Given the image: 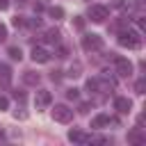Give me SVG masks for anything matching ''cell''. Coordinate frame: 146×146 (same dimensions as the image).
<instances>
[{
    "label": "cell",
    "mask_w": 146,
    "mask_h": 146,
    "mask_svg": "<svg viewBox=\"0 0 146 146\" xmlns=\"http://www.w3.org/2000/svg\"><path fill=\"white\" fill-rule=\"evenodd\" d=\"M9 57L21 62V59H23V52H21V48H18V46H11V48H9Z\"/></svg>",
    "instance_id": "e0dca14e"
},
{
    "label": "cell",
    "mask_w": 146,
    "mask_h": 146,
    "mask_svg": "<svg viewBox=\"0 0 146 146\" xmlns=\"http://www.w3.org/2000/svg\"><path fill=\"white\" fill-rule=\"evenodd\" d=\"M78 112H82V114H84V112H89V103H82V105H80V110H78Z\"/></svg>",
    "instance_id": "f1b7e54d"
},
{
    "label": "cell",
    "mask_w": 146,
    "mask_h": 146,
    "mask_svg": "<svg viewBox=\"0 0 146 146\" xmlns=\"http://www.w3.org/2000/svg\"><path fill=\"white\" fill-rule=\"evenodd\" d=\"M135 91H137V94H144V91H146V80H144V78H141V80H137Z\"/></svg>",
    "instance_id": "d6986e66"
},
{
    "label": "cell",
    "mask_w": 146,
    "mask_h": 146,
    "mask_svg": "<svg viewBox=\"0 0 146 146\" xmlns=\"http://www.w3.org/2000/svg\"><path fill=\"white\" fill-rule=\"evenodd\" d=\"M2 41H7V27L0 23V43H2Z\"/></svg>",
    "instance_id": "cb8c5ba5"
},
{
    "label": "cell",
    "mask_w": 146,
    "mask_h": 146,
    "mask_svg": "<svg viewBox=\"0 0 146 146\" xmlns=\"http://www.w3.org/2000/svg\"><path fill=\"white\" fill-rule=\"evenodd\" d=\"M114 107H116V112H121V114H128V112H130V107H132V100H130V98H123V96H119V98L114 100Z\"/></svg>",
    "instance_id": "9c48e42d"
},
{
    "label": "cell",
    "mask_w": 146,
    "mask_h": 146,
    "mask_svg": "<svg viewBox=\"0 0 146 146\" xmlns=\"http://www.w3.org/2000/svg\"><path fill=\"white\" fill-rule=\"evenodd\" d=\"M48 14H50V18H55V21L64 18V9H62V7H50V9H48Z\"/></svg>",
    "instance_id": "9a60e30c"
},
{
    "label": "cell",
    "mask_w": 146,
    "mask_h": 146,
    "mask_svg": "<svg viewBox=\"0 0 146 146\" xmlns=\"http://www.w3.org/2000/svg\"><path fill=\"white\" fill-rule=\"evenodd\" d=\"M23 82L30 84V87H36V84L41 82V75L34 73V71H25V73H23Z\"/></svg>",
    "instance_id": "30bf717a"
},
{
    "label": "cell",
    "mask_w": 146,
    "mask_h": 146,
    "mask_svg": "<svg viewBox=\"0 0 146 146\" xmlns=\"http://www.w3.org/2000/svg\"><path fill=\"white\" fill-rule=\"evenodd\" d=\"M0 78H2V82H9L11 80V68L7 64H0Z\"/></svg>",
    "instance_id": "5bb4252c"
},
{
    "label": "cell",
    "mask_w": 146,
    "mask_h": 146,
    "mask_svg": "<svg viewBox=\"0 0 146 146\" xmlns=\"http://www.w3.org/2000/svg\"><path fill=\"white\" fill-rule=\"evenodd\" d=\"M80 71H82V66H80V62H75V64L68 68V73H66V75H68V78H80V75H82Z\"/></svg>",
    "instance_id": "2e32d148"
},
{
    "label": "cell",
    "mask_w": 146,
    "mask_h": 146,
    "mask_svg": "<svg viewBox=\"0 0 146 146\" xmlns=\"http://www.w3.org/2000/svg\"><path fill=\"white\" fill-rule=\"evenodd\" d=\"M34 103H36V107H48V105L52 103V96H50V91H46V89H39V91H36V98H34Z\"/></svg>",
    "instance_id": "ba28073f"
},
{
    "label": "cell",
    "mask_w": 146,
    "mask_h": 146,
    "mask_svg": "<svg viewBox=\"0 0 146 146\" xmlns=\"http://www.w3.org/2000/svg\"><path fill=\"white\" fill-rule=\"evenodd\" d=\"M11 23H14V27H23V25H25V18H23V16H14Z\"/></svg>",
    "instance_id": "44dd1931"
},
{
    "label": "cell",
    "mask_w": 146,
    "mask_h": 146,
    "mask_svg": "<svg viewBox=\"0 0 146 146\" xmlns=\"http://www.w3.org/2000/svg\"><path fill=\"white\" fill-rule=\"evenodd\" d=\"M27 25H30V27H39L41 21H39V18H32V21H27Z\"/></svg>",
    "instance_id": "4316f807"
},
{
    "label": "cell",
    "mask_w": 146,
    "mask_h": 146,
    "mask_svg": "<svg viewBox=\"0 0 146 146\" xmlns=\"http://www.w3.org/2000/svg\"><path fill=\"white\" fill-rule=\"evenodd\" d=\"M119 46H123V48H139L141 46L139 32H135V30H121L119 32Z\"/></svg>",
    "instance_id": "6da1fadb"
},
{
    "label": "cell",
    "mask_w": 146,
    "mask_h": 146,
    "mask_svg": "<svg viewBox=\"0 0 146 146\" xmlns=\"http://www.w3.org/2000/svg\"><path fill=\"white\" fill-rule=\"evenodd\" d=\"M68 139H71V141H75V144H89L91 135H84L82 130H78V128H71V130H68Z\"/></svg>",
    "instance_id": "52a82bcc"
},
{
    "label": "cell",
    "mask_w": 146,
    "mask_h": 146,
    "mask_svg": "<svg viewBox=\"0 0 146 146\" xmlns=\"http://www.w3.org/2000/svg\"><path fill=\"white\" fill-rule=\"evenodd\" d=\"M73 25H75L78 30H82V27H84V18H82V16H75V21H73Z\"/></svg>",
    "instance_id": "603a6c76"
},
{
    "label": "cell",
    "mask_w": 146,
    "mask_h": 146,
    "mask_svg": "<svg viewBox=\"0 0 146 146\" xmlns=\"http://www.w3.org/2000/svg\"><path fill=\"white\" fill-rule=\"evenodd\" d=\"M52 119L59 121V123H68L73 119V110L68 105H55L52 107Z\"/></svg>",
    "instance_id": "7a4b0ae2"
},
{
    "label": "cell",
    "mask_w": 146,
    "mask_h": 146,
    "mask_svg": "<svg viewBox=\"0 0 146 146\" xmlns=\"http://www.w3.org/2000/svg\"><path fill=\"white\" fill-rule=\"evenodd\" d=\"M87 89L89 91H98V78H89L87 80Z\"/></svg>",
    "instance_id": "ac0fdd59"
},
{
    "label": "cell",
    "mask_w": 146,
    "mask_h": 146,
    "mask_svg": "<svg viewBox=\"0 0 146 146\" xmlns=\"http://www.w3.org/2000/svg\"><path fill=\"white\" fill-rule=\"evenodd\" d=\"M43 39H46L48 43H59V39H62V32L52 27V30H48V32H46V36H43Z\"/></svg>",
    "instance_id": "7c38bea8"
},
{
    "label": "cell",
    "mask_w": 146,
    "mask_h": 146,
    "mask_svg": "<svg viewBox=\"0 0 146 146\" xmlns=\"http://www.w3.org/2000/svg\"><path fill=\"white\" fill-rule=\"evenodd\" d=\"M82 48L84 50H100L103 48V36L100 34H84L82 36Z\"/></svg>",
    "instance_id": "277c9868"
},
{
    "label": "cell",
    "mask_w": 146,
    "mask_h": 146,
    "mask_svg": "<svg viewBox=\"0 0 146 146\" xmlns=\"http://www.w3.org/2000/svg\"><path fill=\"white\" fill-rule=\"evenodd\" d=\"M146 137L141 135V128H135L132 132H128V141H132V144H141Z\"/></svg>",
    "instance_id": "4fadbf2b"
},
{
    "label": "cell",
    "mask_w": 146,
    "mask_h": 146,
    "mask_svg": "<svg viewBox=\"0 0 146 146\" xmlns=\"http://www.w3.org/2000/svg\"><path fill=\"white\" fill-rule=\"evenodd\" d=\"M80 96V89H75V87H71V89H66V98H71V100H75Z\"/></svg>",
    "instance_id": "ffe728a7"
},
{
    "label": "cell",
    "mask_w": 146,
    "mask_h": 146,
    "mask_svg": "<svg viewBox=\"0 0 146 146\" xmlns=\"http://www.w3.org/2000/svg\"><path fill=\"white\" fill-rule=\"evenodd\" d=\"M112 7L114 9H121V7H125V0H112Z\"/></svg>",
    "instance_id": "d4e9b609"
},
{
    "label": "cell",
    "mask_w": 146,
    "mask_h": 146,
    "mask_svg": "<svg viewBox=\"0 0 146 146\" xmlns=\"http://www.w3.org/2000/svg\"><path fill=\"white\" fill-rule=\"evenodd\" d=\"M59 73H62V71H52V73H50V78H52V80H55V82H57V80H59V78H62V75H59Z\"/></svg>",
    "instance_id": "83f0119b"
},
{
    "label": "cell",
    "mask_w": 146,
    "mask_h": 146,
    "mask_svg": "<svg viewBox=\"0 0 146 146\" xmlns=\"http://www.w3.org/2000/svg\"><path fill=\"white\" fill-rule=\"evenodd\" d=\"M9 7V0H0V11H5Z\"/></svg>",
    "instance_id": "f546056e"
},
{
    "label": "cell",
    "mask_w": 146,
    "mask_h": 146,
    "mask_svg": "<svg viewBox=\"0 0 146 146\" xmlns=\"http://www.w3.org/2000/svg\"><path fill=\"white\" fill-rule=\"evenodd\" d=\"M105 125H110V116H107V114H98V116L91 119V128L100 130V128H105Z\"/></svg>",
    "instance_id": "8fae6325"
},
{
    "label": "cell",
    "mask_w": 146,
    "mask_h": 146,
    "mask_svg": "<svg viewBox=\"0 0 146 146\" xmlns=\"http://www.w3.org/2000/svg\"><path fill=\"white\" fill-rule=\"evenodd\" d=\"M32 59H34L36 64H46V62L50 59V52H48L46 48H41V46H34V48H32Z\"/></svg>",
    "instance_id": "8992f818"
},
{
    "label": "cell",
    "mask_w": 146,
    "mask_h": 146,
    "mask_svg": "<svg viewBox=\"0 0 146 146\" xmlns=\"http://www.w3.org/2000/svg\"><path fill=\"white\" fill-rule=\"evenodd\" d=\"M9 107V100H7V96H0V110H7Z\"/></svg>",
    "instance_id": "484cf974"
},
{
    "label": "cell",
    "mask_w": 146,
    "mask_h": 146,
    "mask_svg": "<svg viewBox=\"0 0 146 146\" xmlns=\"http://www.w3.org/2000/svg\"><path fill=\"white\" fill-rule=\"evenodd\" d=\"M112 59H114V64H116V73H119L121 78H130V73H132V62L125 59V57H112Z\"/></svg>",
    "instance_id": "5b68a950"
},
{
    "label": "cell",
    "mask_w": 146,
    "mask_h": 146,
    "mask_svg": "<svg viewBox=\"0 0 146 146\" xmlns=\"http://www.w3.org/2000/svg\"><path fill=\"white\" fill-rule=\"evenodd\" d=\"M57 57H62V59L68 57V48H66V46H59V48H57Z\"/></svg>",
    "instance_id": "7402d4cb"
},
{
    "label": "cell",
    "mask_w": 146,
    "mask_h": 146,
    "mask_svg": "<svg viewBox=\"0 0 146 146\" xmlns=\"http://www.w3.org/2000/svg\"><path fill=\"white\" fill-rule=\"evenodd\" d=\"M18 2H27V0H18Z\"/></svg>",
    "instance_id": "4dcf8cb0"
},
{
    "label": "cell",
    "mask_w": 146,
    "mask_h": 146,
    "mask_svg": "<svg viewBox=\"0 0 146 146\" xmlns=\"http://www.w3.org/2000/svg\"><path fill=\"white\" fill-rule=\"evenodd\" d=\"M110 16V9L103 7V5H91L89 7V18L94 23H105V18Z\"/></svg>",
    "instance_id": "3957f363"
}]
</instances>
